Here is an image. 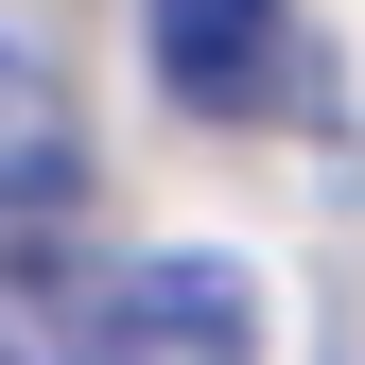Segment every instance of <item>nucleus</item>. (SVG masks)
I'll return each instance as SVG.
<instances>
[{
    "instance_id": "3",
    "label": "nucleus",
    "mask_w": 365,
    "mask_h": 365,
    "mask_svg": "<svg viewBox=\"0 0 365 365\" xmlns=\"http://www.w3.org/2000/svg\"><path fill=\"white\" fill-rule=\"evenodd\" d=\"M122 365H140V348H122Z\"/></svg>"
},
{
    "instance_id": "2",
    "label": "nucleus",
    "mask_w": 365,
    "mask_h": 365,
    "mask_svg": "<svg viewBox=\"0 0 365 365\" xmlns=\"http://www.w3.org/2000/svg\"><path fill=\"white\" fill-rule=\"evenodd\" d=\"M70 192V87L0 35V209H53Z\"/></svg>"
},
{
    "instance_id": "1",
    "label": "nucleus",
    "mask_w": 365,
    "mask_h": 365,
    "mask_svg": "<svg viewBox=\"0 0 365 365\" xmlns=\"http://www.w3.org/2000/svg\"><path fill=\"white\" fill-rule=\"evenodd\" d=\"M140 35H157V87L209 122H244L279 87V0H140Z\"/></svg>"
}]
</instances>
